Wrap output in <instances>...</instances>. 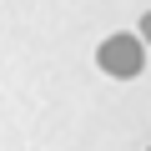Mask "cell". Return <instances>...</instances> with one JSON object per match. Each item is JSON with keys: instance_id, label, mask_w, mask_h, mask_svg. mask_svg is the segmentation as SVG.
I'll return each mask as SVG.
<instances>
[{"instance_id": "cell-1", "label": "cell", "mask_w": 151, "mask_h": 151, "mask_svg": "<svg viewBox=\"0 0 151 151\" xmlns=\"http://www.w3.org/2000/svg\"><path fill=\"white\" fill-rule=\"evenodd\" d=\"M96 60H101V70H111V76H136V70H141V40H136V35H111V40H101Z\"/></svg>"}, {"instance_id": "cell-2", "label": "cell", "mask_w": 151, "mask_h": 151, "mask_svg": "<svg viewBox=\"0 0 151 151\" xmlns=\"http://www.w3.org/2000/svg\"><path fill=\"white\" fill-rule=\"evenodd\" d=\"M141 35H146V45H151V10L141 15Z\"/></svg>"}]
</instances>
